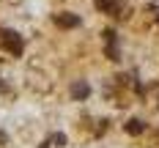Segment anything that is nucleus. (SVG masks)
<instances>
[{
	"instance_id": "f257e3e1",
	"label": "nucleus",
	"mask_w": 159,
	"mask_h": 148,
	"mask_svg": "<svg viewBox=\"0 0 159 148\" xmlns=\"http://www.w3.org/2000/svg\"><path fill=\"white\" fill-rule=\"evenodd\" d=\"M0 41H3V47L8 49L14 58H19L22 49H25V41H22V36L16 30H0Z\"/></svg>"
},
{
	"instance_id": "f03ea898",
	"label": "nucleus",
	"mask_w": 159,
	"mask_h": 148,
	"mask_svg": "<svg viewBox=\"0 0 159 148\" xmlns=\"http://www.w3.org/2000/svg\"><path fill=\"white\" fill-rule=\"evenodd\" d=\"M52 19H55L58 28H77L80 25V16L77 14H69V11H61V14H55Z\"/></svg>"
},
{
	"instance_id": "7ed1b4c3",
	"label": "nucleus",
	"mask_w": 159,
	"mask_h": 148,
	"mask_svg": "<svg viewBox=\"0 0 159 148\" xmlns=\"http://www.w3.org/2000/svg\"><path fill=\"white\" fill-rule=\"evenodd\" d=\"M104 41H107V58L118 61V36H115V30H104Z\"/></svg>"
},
{
	"instance_id": "20e7f679",
	"label": "nucleus",
	"mask_w": 159,
	"mask_h": 148,
	"mask_svg": "<svg viewBox=\"0 0 159 148\" xmlns=\"http://www.w3.org/2000/svg\"><path fill=\"white\" fill-rule=\"evenodd\" d=\"M88 93H91V88H88V82H74V85H71V96L74 99H85L88 96Z\"/></svg>"
},
{
	"instance_id": "39448f33",
	"label": "nucleus",
	"mask_w": 159,
	"mask_h": 148,
	"mask_svg": "<svg viewBox=\"0 0 159 148\" xmlns=\"http://www.w3.org/2000/svg\"><path fill=\"white\" fill-rule=\"evenodd\" d=\"M96 8L99 11H107V14H115L118 11V3L115 0H96Z\"/></svg>"
},
{
	"instance_id": "423d86ee",
	"label": "nucleus",
	"mask_w": 159,
	"mask_h": 148,
	"mask_svg": "<svg viewBox=\"0 0 159 148\" xmlns=\"http://www.w3.org/2000/svg\"><path fill=\"white\" fill-rule=\"evenodd\" d=\"M124 129H126L129 134H140V132L145 129V123H143V121H140V118H132V121H129V123H126V126H124Z\"/></svg>"
},
{
	"instance_id": "0eeeda50",
	"label": "nucleus",
	"mask_w": 159,
	"mask_h": 148,
	"mask_svg": "<svg viewBox=\"0 0 159 148\" xmlns=\"http://www.w3.org/2000/svg\"><path fill=\"white\" fill-rule=\"evenodd\" d=\"M52 143H55V146H66V134H61V132L52 134Z\"/></svg>"
},
{
	"instance_id": "6e6552de",
	"label": "nucleus",
	"mask_w": 159,
	"mask_h": 148,
	"mask_svg": "<svg viewBox=\"0 0 159 148\" xmlns=\"http://www.w3.org/2000/svg\"><path fill=\"white\" fill-rule=\"evenodd\" d=\"M0 143H6V134H3V132H0Z\"/></svg>"
},
{
	"instance_id": "1a4fd4ad",
	"label": "nucleus",
	"mask_w": 159,
	"mask_h": 148,
	"mask_svg": "<svg viewBox=\"0 0 159 148\" xmlns=\"http://www.w3.org/2000/svg\"><path fill=\"white\" fill-rule=\"evenodd\" d=\"M39 148H49V143H41V146H39Z\"/></svg>"
}]
</instances>
